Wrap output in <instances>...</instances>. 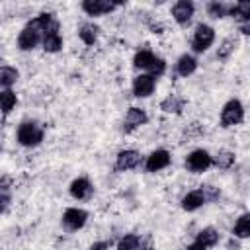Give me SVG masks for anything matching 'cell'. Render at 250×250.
<instances>
[{"instance_id": "cell-1", "label": "cell", "mask_w": 250, "mask_h": 250, "mask_svg": "<svg viewBox=\"0 0 250 250\" xmlns=\"http://www.w3.org/2000/svg\"><path fill=\"white\" fill-rule=\"evenodd\" d=\"M45 129L37 121H21L16 129V141L25 148H35L43 143Z\"/></svg>"}, {"instance_id": "cell-2", "label": "cell", "mask_w": 250, "mask_h": 250, "mask_svg": "<svg viewBox=\"0 0 250 250\" xmlns=\"http://www.w3.org/2000/svg\"><path fill=\"white\" fill-rule=\"evenodd\" d=\"M215 43V27H211L209 23H197L193 37H191V51L193 53H205L209 51V47H213Z\"/></svg>"}, {"instance_id": "cell-3", "label": "cell", "mask_w": 250, "mask_h": 250, "mask_svg": "<svg viewBox=\"0 0 250 250\" xmlns=\"http://www.w3.org/2000/svg\"><path fill=\"white\" fill-rule=\"evenodd\" d=\"M244 121V104L236 98L229 100L221 109V125L223 127H236Z\"/></svg>"}, {"instance_id": "cell-4", "label": "cell", "mask_w": 250, "mask_h": 250, "mask_svg": "<svg viewBox=\"0 0 250 250\" xmlns=\"http://www.w3.org/2000/svg\"><path fill=\"white\" fill-rule=\"evenodd\" d=\"M88 223V211L82 207H68L61 217V225L66 232H76Z\"/></svg>"}, {"instance_id": "cell-5", "label": "cell", "mask_w": 250, "mask_h": 250, "mask_svg": "<svg viewBox=\"0 0 250 250\" xmlns=\"http://www.w3.org/2000/svg\"><path fill=\"white\" fill-rule=\"evenodd\" d=\"M186 168L191 174H203L207 168H211L213 164V156L209 154V150L205 148H193L188 156H186Z\"/></svg>"}, {"instance_id": "cell-6", "label": "cell", "mask_w": 250, "mask_h": 250, "mask_svg": "<svg viewBox=\"0 0 250 250\" xmlns=\"http://www.w3.org/2000/svg\"><path fill=\"white\" fill-rule=\"evenodd\" d=\"M121 6V2H113V0H84L80 4L82 12L90 18H100V16H105V14H111L115 12L117 8Z\"/></svg>"}, {"instance_id": "cell-7", "label": "cell", "mask_w": 250, "mask_h": 250, "mask_svg": "<svg viewBox=\"0 0 250 250\" xmlns=\"http://www.w3.org/2000/svg\"><path fill=\"white\" fill-rule=\"evenodd\" d=\"M27 25L33 27L35 31H39L41 35H47V33H59V29H61L59 20H57L55 14H51V12H41V14H37L33 20L27 21Z\"/></svg>"}, {"instance_id": "cell-8", "label": "cell", "mask_w": 250, "mask_h": 250, "mask_svg": "<svg viewBox=\"0 0 250 250\" xmlns=\"http://www.w3.org/2000/svg\"><path fill=\"white\" fill-rule=\"evenodd\" d=\"M131 90H133L135 98H150L154 94V90H156V78H152L146 72H141V74H137L133 78Z\"/></svg>"}, {"instance_id": "cell-9", "label": "cell", "mask_w": 250, "mask_h": 250, "mask_svg": "<svg viewBox=\"0 0 250 250\" xmlns=\"http://www.w3.org/2000/svg\"><path fill=\"white\" fill-rule=\"evenodd\" d=\"M170 162H172L170 152H168L166 148H156V150H152V152L146 156V160H145V172H148V174L160 172V170L168 168Z\"/></svg>"}, {"instance_id": "cell-10", "label": "cell", "mask_w": 250, "mask_h": 250, "mask_svg": "<svg viewBox=\"0 0 250 250\" xmlns=\"http://www.w3.org/2000/svg\"><path fill=\"white\" fill-rule=\"evenodd\" d=\"M146 121H148V115H146V111L143 109V107H129L127 109V113H125V119H123V133L125 135H131L133 131H137L139 127H143V125H146Z\"/></svg>"}, {"instance_id": "cell-11", "label": "cell", "mask_w": 250, "mask_h": 250, "mask_svg": "<svg viewBox=\"0 0 250 250\" xmlns=\"http://www.w3.org/2000/svg\"><path fill=\"white\" fill-rule=\"evenodd\" d=\"M172 18L178 25H188L195 16V4L191 0H178L172 4Z\"/></svg>"}, {"instance_id": "cell-12", "label": "cell", "mask_w": 250, "mask_h": 250, "mask_svg": "<svg viewBox=\"0 0 250 250\" xmlns=\"http://www.w3.org/2000/svg\"><path fill=\"white\" fill-rule=\"evenodd\" d=\"M68 193L76 201H86V199H90L94 195V186H92V182L86 176H78V178H74L70 182Z\"/></svg>"}, {"instance_id": "cell-13", "label": "cell", "mask_w": 250, "mask_h": 250, "mask_svg": "<svg viewBox=\"0 0 250 250\" xmlns=\"http://www.w3.org/2000/svg\"><path fill=\"white\" fill-rule=\"evenodd\" d=\"M139 164H141V152L135 150V148L119 150L117 156H115V170H117V172H129V170H135Z\"/></svg>"}, {"instance_id": "cell-14", "label": "cell", "mask_w": 250, "mask_h": 250, "mask_svg": "<svg viewBox=\"0 0 250 250\" xmlns=\"http://www.w3.org/2000/svg\"><path fill=\"white\" fill-rule=\"evenodd\" d=\"M41 37L43 35L39 31H35L29 25H25L18 35V49L20 51H33V49H37L41 45Z\"/></svg>"}, {"instance_id": "cell-15", "label": "cell", "mask_w": 250, "mask_h": 250, "mask_svg": "<svg viewBox=\"0 0 250 250\" xmlns=\"http://www.w3.org/2000/svg\"><path fill=\"white\" fill-rule=\"evenodd\" d=\"M197 64H199V62H197L195 55H191V53H184V55L178 57V61H176V64H174V70H176L178 76L188 78V76H191V74L197 70Z\"/></svg>"}, {"instance_id": "cell-16", "label": "cell", "mask_w": 250, "mask_h": 250, "mask_svg": "<svg viewBox=\"0 0 250 250\" xmlns=\"http://www.w3.org/2000/svg\"><path fill=\"white\" fill-rule=\"evenodd\" d=\"M180 203H182V209H184L186 213H193V211L201 209L207 201H205V195H203L201 189H191V191H188V193L182 197Z\"/></svg>"}, {"instance_id": "cell-17", "label": "cell", "mask_w": 250, "mask_h": 250, "mask_svg": "<svg viewBox=\"0 0 250 250\" xmlns=\"http://www.w3.org/2000/svg\"><path fill=\"white\" fill-rule=\"evenodd\" d=\"M186 107V100L180 98L178 94H168L162 102H160V109L164 113H174V115H180Z\"/></svg>"}, {"instance_id": "cell-18", "label": "cell", "mask_w": 250, "mask_h": 250, "mask_svg": "<svg viewBox=\"0 0 250 250\" xmlns=\"http://www.w3.org/2000/svg\"><path fill=\"white\" fill-rule=\"evenodd\" d=\"M78 37H80V41L84 43V45H88V47H92V45H96V41H98V37H100V27L96 25V23H82L80 27H78Z\"/></svg>"}, {"instance_id": "cell-19", "label": "cell", "mask_w": 250, "mask_h": 250, "mask_svg": "<svg viewBox=\"0 0 250 250\" xmlns=\"http://www.w3.org/2000/svg\"><path fill=\"white\" fill-rule=\"evenodd\" d=\"M229 16L234 18L238 23H248L250 21V2L229 4Z\"/></svg>"}, {"instance_id": "cell-20", "label": "cell", "mask_w": 250, "mask_h": 250, "mask_svg": "<svg viewBox=\"0 0 250 250\" xmlns=\"http://www.w3.org/2000/svg\"><path fill=\"white\" fill-rule=\"evenodd\" d=\"M154 59H156V55H154L150 49H139V51L133 55V66L146 72V70L150 68V64L154 62Z\"/></svg>"}, {"instance_id": "cell-21", "label": "cell", "mask_w": 250, "mask_h": 250, "mask_svg": "<svg viewBox=\"0 0 250 250\" xmlns=\"http://www.w3.org/2000/svg\"><path fill=\"white\" fill-rule=\"evenodd\" d=\"M20 80V70L10 66V64H2L0 66V88L10 90L16 82Z\"/></svg>"}, {"instance_id": "cell-22", "label": "cell", "mask_w": 250, "mask_h": 250, "mask_svg": "<svg viewBox=\"0 0 250 250\" xmlns=\"http://www.w3.org/2000/svg\"><path fill=\"white\" fill-rule=\"evenodd\" d=\"M195 242H199L203 248H211L219 242V230L215 227H205L195 234Z\"/></svg>"}, {"instance_id": "cell-23", "label": "cell", "mask_w": 250, "mask_h": 250, "mask_svg": "<svg viewBox=\"0 0 250 250\" xmlns=\"http://www.w3.org/2000/svg\"><path fill=\"white\" fill-rule=\"evenodd\" d=\"M232 236L238 240H244L250 236V213H242L232 227Z\"/></svg>"}, {"instance_id": "cell-24", "label": "cell", "mask_w": 250, "mask_h": 250, "mask_svg": "<svg viewBox=\"0 0 250 250\" xmlns=\"http://www.w3.org/2000/svg\"><path fill=\"white\" fill-rule=\"evenodd\" d=\"M64 41H62V35L61 33H47L41 37V47L45 53H59L62 49Z\"/></svg>"}, {"instance_id": "cell-25", "label": "cell", "mask_w": 250, "mask_h": 250, "mask_svg": "<svg viewBox=\"0 0 250 250\" xmlns=\"http://www.w3.org/2000/svg\"><path fill=\"white\" fill-rule=\"evenodd\" d=\"M234 162H236L234 152H230V150H219V152L213 156V164H211V166H215V168H219V170H230V168L234 166Z\"/></svg>"}, {"instance_id": "cell-26", "label": "cell", "mask_w": 250, "mask_h": 250, "mask_svg": "<svg viewBox=\"0 0 250 250\" xmlns=\"http://www.w3.org/2000/svg\"><path fill=\"white\" fill-rule=\"evenodd\" d=\"M205 12H207V16L211 20H223V18L229 16V4L219 2V0H213V2H207Z\"/></svg>"}, {"instance_id": "cell-27", "label": "cell", "mask_w": 250, "mask_h": 250, "mask_svg": "<svg viewBox=\"0 0 250 250\" xmlns=\"http://www.w3.org/2000/svg\"><path fill=\"white\" fill-rule=\"evenodd\" d=\"M236 47H238V39H236V37H227V39H223L221 45H219V49H217V59H219V61H229L230 55L236 51Z\"/></svg>"}, {"instance_id": "cell-28", "label": "cell", "mask_w": 250, "mask_h": 250, "mask_svg": "<svg viewBox=\"0 0 250 250\" xmlns=\"http://www.w3.org/2000/svg\"><path fill=\"white\" fill-rule=\"evenodd\" d=\"M18 104V96L12 90H0V113L8 115Z\"/></svg>"}, {"instance_id": "cell-29", "label": "cell", "mask_w": 250, "mask_h": 250, "mask_svg": "<svg viewBox=\"0 0 250 250\" xmlns=\"http://www.w3.org/2000/svg\"><path fill=\"white\" fill-rule=\"evenodd\" d=\"M139 240L141 236L135 234V232H127L119 238L117 242V250H139Z\"/></svg>"}, {"instance_id": "cell-30", "label": "cell", "mask_w": 250, "mask_h": 250, "mask_svg": "<svg viewBox=\"0 0 250 250\" xmlns=\"http://www.w3.org/2000/svg\"><path fill=\"white\" fill-rule=\"evenodd\" d=\"M166 66H168V64H166V61H164V59H160V57H156V59H154V62L150 64V68L146 70V74H150L152 78H160V76L166 72Z\"/></svg>"}, {"instance_id": "cell-31", "label": "cell", "mask_w": 250, "mask_h": 250, "mask_svg": "<svg viewBox=\"0 0 250 250\" xmlns=\"http://www.w3.org/2000/svg\"><path fill=\"white\" fill-rule=\"evenodd\" d=\"M199 189L203 191V195H205V201H207V203H209V201H217V199L221 197V189H219V188H215V186H201Z\"/></svg>"}, {"instance_id": "cell-32", "label": "cell", "mask_w": 250, "mask_h": 250, "mask_svg": "<svg viewBox=\"0 0 250 250\" xmlns=\"http://www.w3.org/2000/svg\"><path fill=\"white\" fill-rule=\"evenodd\" d=\"M139 250H154V238L152 234H145L139 240Z\"/></svg>"}, {"instance_id": "cell-33", "label": "cell", "mask_w": 250, "mask_h": 250, "mask_svg": "<svg viewBox=\"0 0 250 250\" xmlns=\"http://www.w3.org/2000/svg\"><path fill=\"white\" fill-rule=\"evenodd\" d=\"M8 205H10V195L0 191V213H4L8 209Z\"/></svg>"}, {"instance_id": "cell-34", "label": "cell", "mask_w": 250, "mask_h": 250, "mask_svg": "<svg viewBox=\"0 0 250 250\" xmlns=\"http://www.w3.org/2000/svg\"><path fill=\"white\" fill-rule=\"evenodd\" d=\"M88 250H109V242H107V240H98V242H94Z\"/></svg>"}, {"instance_id": "cell-35", "label": "cell", "mask_w": 250, "mask_h": 250, "mask_svg": "<svg viewBox=\"0 0 250 250\" xmlns=\"http://www.w3.org/2000/svg\"><path fill=\"white\" fill-rule=\"evenodd\" d=\"M148 27H150V31H152V33H162V31H164V25H162L160 21H150V23H148Z\"/></svg>"}, {"instance_id": "cell-36", "label": "cell", "mask_w": 250, "mask_h": 250, "mask_svg": "<svg viewBox=\"0 0 250 250\" xmlns=\"http://www.w3.org/2000/svg\"><path fill=\"white\" fill-rule=\"evenodd\" d=\"M238 29H240L242 35H248L250 33V21L248 23H238Z\"/></svg>"}, {"instance_id": "cell-37", "label": "cell", "mask_w": 250, "mask_h": 250, "mask_svg": "<svg viewBox=\"0 0 250 250\" xmlns=\"http://www.w3.org/2000/svg\"><path fill=\"white\" fill-rule=\"evenodd\" d=\"M186 250H207V248H203L199 242H191V244L186 246Z\"/></svg>"}, {"instance_id": "cell-38", "label": "cell", "mask_w": 250, "mask_h": 250, "mask_svg": "<svg viewBox=\"0 0 250 250\" xmlns=\"http://www.w3.org/2000/svg\"><path fill=\"white\" fill-rule=\"evenodd\" d=\"M229 250H240V244H238L236 240H230V242H229Z\"/></svg>"}]
</instances>
